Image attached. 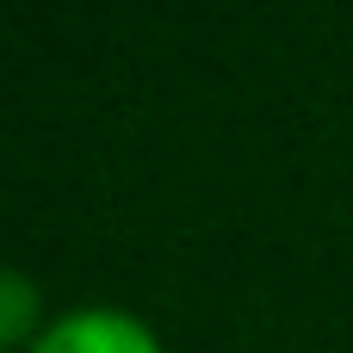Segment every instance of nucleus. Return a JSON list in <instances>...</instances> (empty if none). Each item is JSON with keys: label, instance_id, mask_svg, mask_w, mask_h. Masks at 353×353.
<instances>
[{"label": "nucleus", "instance_id": "obj_1", "mask_svg": "<svg viewBox=\"0 0 353 353\" xmlns=\"http://www.w3.org/2000/svg\"><path fill=\"white\" fill-rule=\"evenodd\" d=\"M25 353H161V335L118 304H74L62 316H50V329Z\"/></svg>", "mask_w": 353, "mask_h": 353}, {"label": "nucleus", "instance_id": "obj_2", "mask_svg": "<svg viewBox=\"0 0 353 353\" xmlns=\"http://www.w3.org/2000/svg\"><path fill=\"white\" fill-rule=\"evenodd\" d=\"M43 329H50V316H43V292H37V279L19 273V267L0 273V347L25 353Z\"/></svg>", "mask_w": 353, "mask_h": 353}]
</instances>
